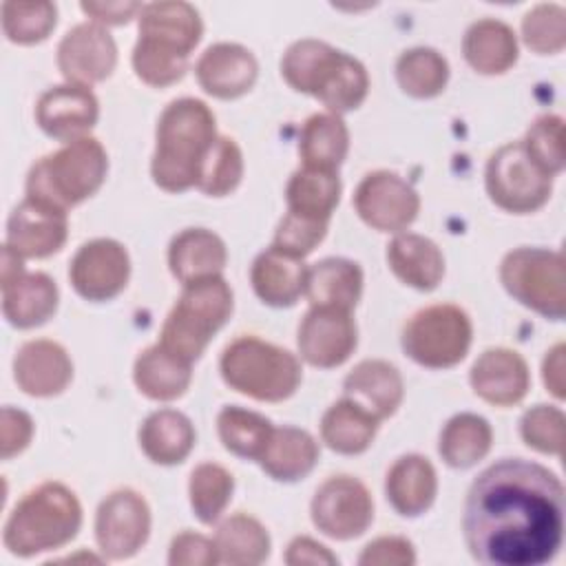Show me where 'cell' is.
Here are the masks:
<instances>
[{
  "label": "cell",
  "mask_w": 566,
  "mask_h": 566,
  "mask_svg": "<svg viewBox=\"0 0 566 566\" xmlns=\"http://www.w3.org/2000/svg\"><path fill=\"white\" fill-rule=\"evenodd\" d=\"M462 531L482 564L542 566L562 548L564 486L537 462L504 458L471 484Z\"/></svg>",
  "instance_id": "obj_1"
},
{
  "label": "cell",
  "mask_w": 566,
  "mask_h": 566,
  "mask_svg": "<svg viewBox=\"0 0 566 566\" xmlns=\"http://www.w3.org/2000/svg\"><path fill=\"white\" fill-rule=\"evenodd\" d=\"M217 137L214 115L206 102L195 97L170 102L157 122L153 181L166 192H184L197 186Z\"/></svg>",
  "instance_id": "obj_2"
},
{
  "label": "cell",
  "mask_w": 566,
  "mask_h": 566,
  "mask_svg": "<svg viewBox=\"0 0 566 566\" xmlns=\"http://www.w3.org/2000/svg\"><path fill=\"white\" fill-rule=\"evenodd\" d=\"M203 24L188 2H150L139 11V38L133 49V69L150 86H170L188 69Z\"/></svg>",
  "instance_id": "obj_3"
},
{
  "label": "cell",
  "mask_w": 566,
  "mask_h": 566,
  "mask_svg": "<svg viewBox=\"0 0 566 566\" xmlns=\"http://www.w3.org/2000/svg\"><path fill=\"white\" fill-rule=\"evenodd\" d=\"M281 75L294 91L321 99L334 115L358 108L369 91L367 71L356 57L312 38L285 51Z\"/></svg>",
  "instance_id": "obj_4"
},
{
  "label": "cell",
  "mask_w": 566,
  "mask_h": 566,
  "mask_svg": "<svg viewBox=\"0 0 566 566\" xmlns=\"http://www.w3.org/2000/svg\"><path fill=\"white\" fill-rule=\"evenodd\" d=\"M82 526V506L71 489L44 482L11 511L2 542L11 555L33 557L69 544Z\"/></svg>",
  "instance_id": "obj_5"
},
{
  "label": "cell",
  "mask_w": 566,
  "mask_h": 566,
  "mask_svg": "<svg viewBox=\"0 0 566 566\" xmlns=\"http://www.w3.org/2000/svg\"><path fill=\"white\" fill-rule=\"evenodd\" d=\"M106 170L108 159L104 146L95 137H80L31 166L27 197L69 210L99 190Z\"/></svg>",
  "instance_id": "obj_6"
},
{
  "label": "cell",
  "mask_w": 566,
  "mask_h": 566,
  "mask_svg": "<svg viewBox=\"0 0 566 566\" xmlns=\"http://www.w3.org/2000/svg\"><path fill=\"white\" fill-rule=\"evenodd\" d=\"M232 314V290L221 276H208L184 285L181 296L166 316L159 345L186 363H195L210 338Z\"/></svg>",
  "instance_id": "obj_7"
},
{
  "label": "cell",
  "mask_w": 566,
  "mask_h": 566,
  "mask_svg": "<svg viewBox=\"0 0 566 566\" xmlns=\"http://www.w3.org/2000/svg\"><path fill=\"white\" fill-rule=\"evenodd\" d=\"M219 367L234 391L263 402L290 398L301 382L298 358L256 336L234 338L223 349Z\"/></svg>",
  "instance_id": "obj_8"
},
{
  "label": "cell",
  "mask_w": 566,
  "mask_h": 566,
  "mask_svg": "<svg viewBox=\"0 0 566 566\" xmlns=\"http://www.w3.org/2000/svg\"><path fill=\"white\" fill-rule=\"evenodd\" d=\"M504 290L524 307L562 321L566 314L564 256L546 248H515L500 265Z\"/></svg>",
  "instance_id": "obj_9"
},
{
  "label": "cell",
  "mask_w": 566,
  "mask_h": 566,
  "mask_svg": "<svg viewBox=\"0 0 566 566\" xmlns=\"http://www.w3.org/2000/svg\"><path fill=\"white\" fill-rule=\"evenodd\" d=\"M473 338L471 318L451 303L429 305L416 312L402 329L405 354L422 367L447 369L458 365Z\"/></svg>",
  "instance_id": "obj_10"
},
{
  "label": "cell",
  "mask_w": 566,
  "mask_h": 566,
  "mask_svg": "<svg viewBox=\"0 0 566 566\" xmlns=\"http://www.w3.org/2000/svg\"><path fill=\"white\" fill-rule=\"evenodd\" d=\"M553 190V177L539 170L522 142L497 148L486 164V192L506 212L526 214L539 210Z\"/></svg>",
  "instance_id": "obj_11"
},
{
  "label": "cell",
  "mask_w": 566,
  "mask_h": 566,
  "mask_svg": "<svg viewBox=\"0 0 566 566\" xmlns=\"http://www.w3.org/2000/svg\"><path fill=\"white\" fill-rule=\"evenodd\" d=\"M314 526L334 539L363 535L374 520V500L367 486L352 475L325 480L312 497Z\"/></svg>",
  "instance_id": "obj_12"
},
{
  "label": "cell",
  "mask_w": 566,
  "mask_h": 566,
  "mask_svg": "<svg viewBox=\"0 0 566 566\" xmlns=\"http://www.w3.org/2000/svg\"><path fill=\"white\" fill-rule=\"evenodd\" d=\"M150 509L133 489H119L106 495L95 515V539L104 557H133L148 539Z\"/></svg>",
  "instance_id": "obj_13"
},
{
  "label": "cell",
  "mask_w": 566,
  "mask_h": 566,
  "mask_svg": "<svg viewBox=\"0 0 566 566\" xmlns=\"http://www.w3.org/2000/svg\"><path fill=\"white\" fill-rule=\"evenodd\" d=\"M358 217L380 232L405 230L420 210V197L411 184L389 170L369 172L354 192Z\"/></svg>",
  "instance_id": "obj_14"
},
{
  "label": "cell",
  "mask_w": 566,
  "mask_h": 566,
  "mask_svg": "<svg viewBox=\"0 0 566 566\" xmlns=\"http://www.w3.org/2000/svg\"><path fill=\"white\" fill-rule=\"evenodd\" d=\"M66 234V210L42 199L24 197L9 214L4 245L22 259H44L64 245Z\"/></svg>",
  "instance_id": "obj_15"
},
{
  "label": "cell",
  "mask_w": 566,
  "mask_h": 566,
  "mask_svg": "<svg viewBox=\"0 0 566 566\" xmlns=\"http://www.w3.org/2000/svg\"><path fill=\"white\" fill-rule=\"evenodd\" d=\"M128 274V252L113 239H93L84 243L69 268L75 292L88 301H108L117 296L126 287Z\"/></svg>",
  "instance_id": "obj_16"
},
{
  "label": "cell",
  "mask_w": 566,
  "mask_h": 566,
  "mask_svg": "<svg viewBox=\"0 0 566 566\" xmlns=\"http://www.w3.org/2000/svg\"><path fill=\"white\" fill-rule=\"evenodd\" d=\"M356 323L349 310L310 307L298 325L301 356L321 369L343 365L356 349Z\"/></svg>",
  "instance_id": "obj_17"
},
{
  "label": "cell",
  "mask_w": 566,
  "mask_h": 566,
  "mask_svg": "<svg viewBox=\"0 0 566 566\" xmlns=\"http://www.w3.org/2000/svg\"><path fill=\"white\" fill-rule=\"evenodd\" d=\"M115 64V40L97 22H82L73 27L57 46V66L69 84H97L113 73Z\"/></svg>",
  "instance_id": "obj_18"
},
{
  "label": "cell",
  "mask_w": 566,
  "mask_h": 566,
  "mask_svg": "<svg viewBox=\"0 0 566 566\" xmlns=\"http://www.w3.org/2000/svg\"><path fill=\"white\" fill-rule=\"evenodd\" d=\"M99 117L97 97L88 86L80 84H60L44 91L35 104L38 126L55 137L66 142L86 137Z\"/></svg>",
  "instance_id": "obj_19"
},
{
  "label": "cell",
  "mask_w": 566,
  "mask_h": 566,
  "mask_svg": "<svg viewBox=\"0 0 566 566\" xmlns=\"http://www.w3.org/2000/svg\"><path fill=\"white\" fill-rule=\"evenodd\" d=\"M13 378L29 396H57L73 378V363L60 343L35 338L18 349L13 358Z\"/></svg>",
  "instance_id": "obj_20"
},
{
  "label": "cell",
  "mask_w": 566,
  "mask_h": 566,
  "mask_svg": "<svg viewBox=\"0 0 566 566\" xmlns=\"http://www.w3.org/2000/svg\"><path fill=\"white\" fill-rule=\"evenodd\" d=\"M199 86L219 99L241 97L256 82V57L241 44L219 42L208 46L195 66Z\"/></svg>",
  "instance_id": "obj_21"
},
{
  "label": "cell",
  "mask_w": 566,
  "mask_h": 566,
  "mask_svg": "<svg viewBox=\"0 0 566 566\" xmlns=\"http://www.w3.org/2000/svg\"><path fill=\"white\" fill-rule=\"evenodd\" d=\"M469 380L482 400L495 407H511L526 396L531 374L526 360L517 352L493 347L473 363Z\"/></svg>",
  "instance_id": "obj_22"
},
{
  "label": "cell",
  "mask_w": 566,
  "mask_h": 566,
  "mask_svg": "<svg viewBox=\"0 0 566 566\" xmlns=\"http://www.w3.org/2000/svg\"><path fill=\"white\" fill-rule=\"evenodd\" d=\"M57 285L44 272L22 270L2 281V314L18 329L46 323L57 310Z\"/></svg>",
  "instance_id": "obj_23"
},
{
  "label": "cell",
  "mask_w": 566,
  "mask_h": 566,
  "mask_svg": "<svg viewBox=\"0 0 566 566\" xmlns=\"http://www.w3.org/2000/svg\"><path fill=\"white\" fill-rule=\"evenodd\" d=\"M343 389H345V398L354 400L378 420L394 416L405 394L400 371L391 363L380 358H369L358 363L345 376Z\"/></svg>",
  "instance_id": "obj_24"
},
{
  "label": "cell",
  "mask_w": 566,
  "mask_h": 566,
  "mask_svg": "<svg viewBox=\"0 0 566 566\" xmlns=\"http://www.w3.org/2000/svg\"><path fill=\"white\" fill-rule=\"evenodd\" d=\"M307 268L303 259L281 252L276 248L263 250L250 270L256 296L272 307H290L305 294Z\"/></svg>",
  "instance_id": "obj_25"
},
{
  "label": "cell",
  "mask_w": 566,
  "mask_h": 566,
  "mask_svg": "<svg viewBox=\"0 0 566 566\" xmlns=\"http://www.w3.org/2000/svg\"><path fill=\"white\" fill-rule=\"evenodd\" d=\"M385 493L396 513L405 517L422 515L436 500L438 475L433 464L416 453L398 458L387 471Z\"/></svg>",
  "instance_id": "obj_26"
},
{
  "label": "cell",
  "mask_w": 566,
  "mask_h": 566,
  "mask_svg": "<svg viewBox=\"0 0 566 566\" xmlns=\"http://www.w3.org/2000/svg\"><path fill=\"white\" fill-rule=\"evenodd\" d=\"M228 252L221 237L206 228L181 230L168 248V265L184 285L208 276H221Z\"/></svg>",
  "instance_id": "obj_27"
},
{
  "label": "cell",
  "mask_w": 566,
  "mask_h": 566,
  "mask_svg": "<svg viewBox=\"0 0 566 566\" xmlns=\"http://www.w3.org/2000/svg\"><path fill=\"white\" fill-rule=\"evenodd\" d=\"M387 263L402 283L422 292L438 287L444 276L440 248L431 239L413 232H400L389 241Z\"/></svg>",
  "instance_id": "obj_28"
},
{
  "label": "cell",
  "mask_w": 566,
  "mask_h": 566,
  "mask_svg": "<svg viewBox=\"0 0 566 566\" xmlns=\"http://www.w3.org/2000/svg\"><path fill=\"white\" fill-rule=\"evenodd\" d=\"M363 294V270L358 263L340 256L316 261L307 268L305 296L314 307H356Z\"/></svg>",
  "instance_id": "obj_29"
},
{
  "label": "cell",
  "mask_w": 566,
  "mask_h": 566,
  "mask_svg": "<svg viewBox=\"0 0 566 566\" xmlns=\"http://www.w3.org/2000/svg\"><path fill=\"white\" fill-rule=\"evenodd\" d=\"M261 469L279 482L303 480L318 462L316 440L296 427H274L261 458Z\"/></svg>",
  "instance_id": "obj_30"
},
{
  "label": "cell",
  "mask_w": 566,
  "mask_h": 566,
  "mask_svg": "<svg viewBox=\"0 0 566 566\" xmlns=\"http://www.w3.org/2000/svg\"><path fill=\"white\" fill-rule=\"evenodd\" d=\"M195 427L181 411H153L139 427V447L155 464H179L195 447Z\"/></svg>",
  "instance_id": "obj_31"
},
{
  "label": "cell",
  "mask_w": 566,
  "mask_h": 566,
  "mask_svg": "<svg viewBox=\"0 0 566 566\" xmlns=\"http://www.w3.org/2000/svg\"><path fill=\"white\" fill-rule=\"evenodd\" d=\"M285 199L287 214L327 226L340 199V179L336 170H318L303 166L290 177Z\"/></svg>",
  "instance_id": "obj_32"
},
{
  "label": "cell",
  "mask_w": 566,
  "mask_h": 566,
  "mask_svg": "<svg viewBox=\"0 0 566 566\" xmlns=\"http://www.w3.org/2000/svg\"><path fill=\"white\" fill-rule=\"evenodd\" d=\"M467 62L484 75L509 71L517 60V40L509 24L502 20L484 18L473 22L462 42Z\"/></svg>",
  "instance_id": "obj_33"
},
{
  "label": "cell",
  "mask_w": 566,
  "mask_h": 566,
  "mask_svg": "<svg viewBox=\"0 0 566 566\" xmlns=\"http://www.w3.org/2000/svg\"><path fill=\"white\" fill-rule=\"evenodd\" d=\"M133 378L144 396L153 400H175L186 394L192 371L190 363L157 343L137 356Z\"/></svg>",
  "instance_id": "obj_34"
},
{
  "label": "cell",
  "mask_w": 566,
  "mask_h": 566,
  "mask_svg": "<svg viewBox=\"0 0 566 566\" xmlns=\"http://www.w3.org/2000/svg\"><path fill=\"white\" fill-rule=\"evenodd\" d=\"M378 418L349 398L334 402L321 418L323 442L343 455H356L369 449L376 431Z\"/></svg>",
  "instance_id": "obj_35"
},
{
  "label": "cell",
  "mask_w": 566,
  "mask_h": 566,
  "mask_svg": "<svg viewBox=\"0 0 566 566\" xmlns=\"http://www.w3.org/2000/svg\"><path fill=\"white\" fill-rule=\"evenodd\" d=\"M349 150V130L334 113L307 117L298 139V157L305 168L336 170Z\"/></svg>",
  "instance_id": "obj_36"
},
{
  "label": "cell",
  "mask_w": 566,
  "mask_h": 566,
  "mask_svg": "<svg viewBox=\"0 0 566 566\" xmlns=\"http://www.w3.org/2000/svg\"><path fill=\"white\" fill-rule=\"evenodd\" d=\"M219 564L256 566L270 555V535L265 526L248 513H234L219 524L214 533Z\"/></svg>",
  "instance_id": "obj_37"
},
{
  "label": "cell",
  "mask_w": 566,
  "mask_h": 566,
  "mask_svg": "<svg viewBox=\"0 0 566 566\" xmlns=\"http://www.w3.org/2000/svg\"><path fill=\"white\" fill-rule=\"evenodd\" d=\"M493 442L491 424L478 413L453 416L440 433V455L453 469H469L480 462Z\"/></svg>",
  "instance_id": "obj_38"
},
{
  "label": "cell",
  "mask_w": 566,
  "mask_h": 566,
  "mask_svg": "<svg viewBox=\"0 0 566 566\" xmlns=\"http://www.w3.org/2000/svg\"><path fill=\"white\" fill-rule=\"evenodd\" d=\"M217 429L223 447L248 460H259L274 427L272 422L250 409L243 407H223L217 416Z\"/></svg>",
  "instance_id": "obj_39"
},
{
  "label": "cell",
  "mask_w": 566,
  "mask_h": 566,
  "mask_svg": "<svg viewBox=\"0 0 566 566\" xmlns=\"http://www.w3.org/2000/svg\"><path fill=\"white\" fill-rule=\"evenodd\" d=\"M396 80L400 88L411 97H436L447 86L449 64L436 49L416 46L398 57Z\"/></svg>",
  "instance_id": "obj_40"
},
{
  "label": "cell",
  "mask_w": 566,
  "mask_h": 566,
  "mask_svg": "<svg viewBox=\"0 0 566 566\" xmlns=\"http://www.w3.org/2000/svg\"><path fill=\"white\" fill-rule=\"evenodd\" d=\"M234 491V480L228 469L214 462H203L190 473V506L199 522L214 524L226 506L230 504Z\"/></svg>",
  "instance_id": "obj_41"
},
{
  "label": "cell",
  "mask_w": 566,
  "mask_h": 566,
  "mask_svg": "<svg viewBox=\"0 0 566 566\" xmlns=\"http://www.w3.org/2000/svg\"><path fill=\"white\" fill-rule=\"evenodd\" d=\"M243 177V155L234 139L219 135L201 166L197 188L208 197L230 195Z\"/></svg>",
  "instance_id": "obj_42"
},
{
  "label": "cell",
  "mask_w": 566,
  "mask_h": 566,
  "mask_svg": "<svg viewBox=\"0 0 566 566\" xmlns=\"http://www.w3.org/2000/svg\"><path fill=\"white\" fill-rule=\"evenodd\" d=\"M2 31L11 42L35 44L42 42L55 27V4L40 2H2Z\"/></svg>",
  "instance_id": "obj_43"
},
{
  "label": "cell",
  "mask_w": 566,
  "mask_h": 566,
  "mask_svg": "<svg viewBox=\"0 0 566 566\" xmlns=\"http://www.w3.org/2000/svg\"><path fill=\"white\" fill-rule=\"evenodd\" d=\"M531 161L555 177L564 168V119L559 115L537 117L522 142Z\"/></svg>",
  "instance_id": "obj_44"
},
{
  "label": "cell",
  "mask_w": 566,
  "mask_h": 566,
  "mask_svg": "<svg viewBox=\"0 0 566 566\" xmlns=\"http://www.w3.org/2000/svg\"><path fill=\"white\" fill-rule=\"evenodd\" d=\"M522 38L535 53H557L566 44V11L559 4H537L522 18Z\"/></svg>",
  "instance_id": "obj_45"
},
{
  "label": "cell",
  "mask_w": 566,
  "mask_h": 566,
  "mask_svg": "<svg viewBox=\"0 0 566 566\" xmlns=\"http://www.w3.org/2000/svg\"><path fill=\"white\" fill-rule=\"evenodd\" d=\"M564 413L553 405H535L520 420V433L528 447L539 453L562 455L564 451Z\"/></svg>",
  "instance_id": "obj_46"
},
{
  "label": "cell",
  "mask_w": 566,
  "mask_h": 566,
  "mask_svg": "<svg viewBox=\"0 0 566 566\" xmlns=\"http://www.w3.org/2000/svg\"><path fill=\"white\" fill-rule=\"evenodd\" d=\"M325 232H327L325 223H316V221L298 219L294 214H285L283 221L279 223L276 232H274L272 248L303 259L305 254H310L323 241Z\"/></svg>",
  "instance_id": "obj_47"
},
{
  "label": "cell",
  "mask_w": 566,
  "mask_h": 566,
  "mask_svg": "<svg viewBox=\"0 0 566 566\" xmlns=\"http://www.w3.org/2000/svg\"><path fill=\"white\" fill-rule=\"evenodd\" d=\"M168 562L172 566H212L219 564L214 539H208L206 535L184 531L172 537Z\"/></svg>",
  "instance_id": "obj_48"
},
{
  "label": "cell",
  "mask_w": 566,
  "mask_h": 566,
  "mask_svg": "<svg viewBox=\"0 0 566 566\" xmlns=\"http://www.w3.org/2000/svg\"><path fill=\"white\" fill-rule=\"evenodd\" d=\"M360 566H411L416 564V551L413 544L405 537H378L369 542L360 557Z\"/></svg>",
  "instance_id": "obj_49"
},
{
  "label": "cell",
  "mask_w": 566,
  "mask_h": 566,
  "mask_svg": "<svg viewBox=\"0 0 566 566\" xmlns=\"http://www.w3.org/2000/svg\"><path fill=\"white\" fill-rule=\"evenodd\" d=\"M33 436V420L29 413L4 407L2 409V424H0V455L2 460H9L11 455L27 449Z\"/></svg>",
  "instance_id": "obj_50"
},
{
  "label": "cell",
  "mask_w": 566,
  "mask_h": 566,
  "mask_svg": "<svg viewBox=\"0 0 566 566\" xmlns=\"http://www.w3.org/2000/svg\"><path fill=\"white\" fill-rule=\"evenodd\" d=\"M82 11L97 24H124L142 11L139 2H82Z\"/></svg>",
  "instance_id": "obj_51"
},
{
  "label": "cell",
  "mask_w": 566,
  "mask_h": 566,
  "mask_svg": "<svg viewBox=\"0 0 566 566\" xmlns=\"http://www.w3.org/2000/svg\"><path fill=\"white\" fill-rule=\"evenodd\" d=\"M285 562L290 566H303V564H338L336 555L329 553L323 544L314 542L312 537H296L290 542L285 551Z\"/></svg>",
  "instance_id": "obj_52"
},
{
  "label": "cell",
  "mask_w": 566,
  "mask_h": 566,
  "mask_svg": "<svg viewBox=\"0 0 566 566\" xmlns=\"http://www.w3.org/2000/svg\"><path fill=\"white\" fill-rule=\"evenodd\" d=\"M542 376H544L546 389L555 398H564V345L562 343H557L551 352H546Z\"/></svg>",
  "instance_id": "obj_53"
}]
</instances>
